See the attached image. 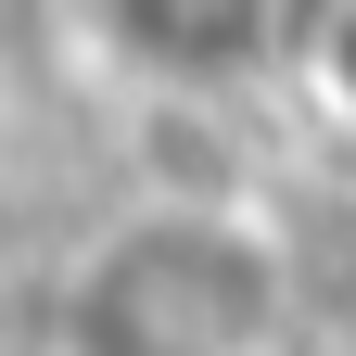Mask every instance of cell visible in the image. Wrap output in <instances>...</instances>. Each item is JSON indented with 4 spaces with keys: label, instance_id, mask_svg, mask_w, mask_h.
<instances>
[{
    "label": "cell",
    "instance_id": "cell-2",
    "mask_svg": "<svg viewBox=\"0 0 356 356\" xmlns=\"http://www.w3.org/2000/svg\"><path fill=\"white\" fill-rule=\"evenodd\" d=\"M64 13L102 76L165 89V102H216V89L293 64L305 38V0H64Z\"/></svg>",
    "mask_w": 356,
    "mask_h": 356
},
{
    "label": "cell",
    "instance_id": "cell-1",
    "mask_svg": "<svg viewBox=\"0 0 356 356\" xmlns=\"http://www.w3.org/2000/svg\"><path fill=\"white\" fill-rule=\"evenodd\" d=\"M51 331L64 356H305V267L229 191H153L76 242Z\"/></svg>",
    "mask_w": 356,
    "mask_h": 356
},
{
    "label": "cell",
    "instance_id": "cell-3",
    "mask_svg": "<svg viewBox=\"0 0 356 356\" xmlns=\"http://www.w3.org/2000/svg\"><path fill=\"white\" fill-rule=\"evenodd\" d=\"M293 76H305V102H318V127H331V140L356 153V0H305Z\"/></svg>",
    "mask_w": 356,
    "mask_h": 356
}]
</instances>
